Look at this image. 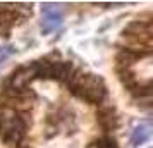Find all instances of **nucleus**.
I'll return each instance as SVG.
<instances>
[{
    "instance_id": "nucleus-1",
    "label": "nucleus",
    "mask_w": 153,
    "mask_h": 148,
    "mask_svg": "<svg viewBox=\"0 0 153 148\" xmlns=\"http://www.w3.org/2000/svg\"><path fill=\"white\" fill-rule=\"evenodd\" d=\"M67 85H69V90L76 97H79L81 100L88 102V103L98 105L107 97V86H105L103 79L97 74H91V72L74 71V74L71 76Z\"/></svg>"
},
{
    "instance_id": "nucleus-2",
    "label": "nucleus",
    "mask_w": 153,
    "mask_h": 148,
    "mask_svg": "<svg viewBox=\"0 0 153 148\" xmlns=\"http://www.w3.org/2000/svg\"><path fill=\"white\" fill-rule=\"evenodd\" d=\"M28 129V120L24 114L14 109L2 107L0 109V138L7 147H19Z\"/></svg>"
},
{
    "instance_id": "nucleus-3",
    "label": "nucleus",
    "mask_w": 153,
    "mask_h": 148,
    "mask_svg": "<svg viewBox=\"0 0 153 148\" xmlns=\"http://www.w3.org/2000/svg\"><path fill=\"white\" fill-rule=\"evenodd\" d=\"M42 22H40V28H42L43 35H50L52 31H55L57 28H60L62 24V9L59 4H43L42 5Z\"/></svg>"
},
{
    "instance_id": "nucleus-4",
    "label": "nucleus",
    "mask_w": 153,
    "mask_h": 148,
    "mask_svg": "<svg viewBox=\"0 0 153 148\" xmlns=\"http://www.w3.org/2000/svg\"><path fill=\"white\" fill-rule=\"evenodd\" d=\"M97 119H98L100 127H102L103 131H107V133L115 131L119 127V124H120L119 115H117V112H115V107L114 105H102L98 109Z\"/></svg>"
},
{
    "instance_id": "nucleus-5",
    "label": "nucleus",
    "mask_w": 153,
    "mask_h": 148,
    "mask_svg": "<svg viewBox=\"0 0 153 148\" xmlns=\"http://www.w3.org/2000/svg\"><path fill=\"white\" fill-rule=\"evenodd\" d=\"M150 50H138L132 47H126L117 54V65L119 69H129L134 62H138L143 55H148Z\"/></svg>"
},
{
    "instance_id": "nucleus-6",
    "label": "nucleus",
    "mask_w": 153,
    "mask_h": 148,
    "mask_svg": "<svg viewBox=\"0 0 153 148\" xmlns=\"http://www.w3.org/2000/svg\"><path fill=\"white\" fill-rule=\"evenodd\" d=\"M122 35L127 36V38L150 40V35H152V24H150V21H132L124 28Z\"/></svg>"
},
{
    "instance_id": "nucleus-7",
    "label": "nucleus",
    "mask_w": 153,
    "mask_h": 148,
    "mask_svg": "<svg viewBox=\"0 0 153 148\" xmlns=\"http://www.w3.org/2000/svg\"><path fill=\"white\" fill-rule=\"evenodd\" d=\"M152 133H153V126L150 120H143V122L136 124L131 131V145L132 147L145 145L146 141L152 138Z\"/></svg>"
},
{
    "instance_id": "nucleus-8",
    "label": "nucleus",
    "mask_w": 153,
    "mask_h": 148,
    "mask_svg": "<svg viewBox=\"0 0 153 148\" xmlns=\"http://www.w3.org/2000/svg\"><path fill=\"white\" fill-rule=\"evenodd\" d=\"M74 64L72 62H53V74H52V79H59L62 83H67L71 79V76L74 74Z\"/></svg>"
},
{
    "instance_id": "nucleus-9",
    "label": "nucleus",
    "mask_w": 153,
    "mask_h": 148,
    "mask_svg": "<svg viewBox=\"0 0 153 148\" xmlns=\"http://www.w3.org/2000/svg\"><path fill=\"white\" fill-rule=\"evenodd\" d=\"M14 52H16V48L12 47V45H5V47H2V48H0V65L5 62Z\"/></svg>"
},
{
    "instance_id": "nucleus-10",
    "label": "nucleus",
    "mask_w": 153,
    "mask_h": 148,
    "mask_svg": "<svg viewBox=\"0 0 153 148\" xmlns=\"http://www.w3.org/2000/svg\"><path fill=\"white\" fill-rule=\"evenodd\" d=\"M21 148H29V147H21Z\"/></svg>"
},
{
    "instance_id": "nucleus-11",
    "label": "nucleus",
    "mask_w": 153,
    "mask_h": 148,
    "mask_svg": "<svg viewBox=\"0 0 153 148\" xmlns=\"http://www.w3.org/2000/svg\"><path fill=\"white\" fill-rule=\"evenodd\" d=\"M112 148H117V147H112Z\"/></svg>"
}]
</instances>
